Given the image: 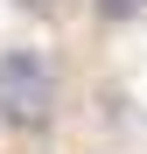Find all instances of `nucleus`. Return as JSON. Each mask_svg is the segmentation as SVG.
I'll return each mask as SVG.
<instances>
[{
    "label": "nucleus",
    "instance_id": "nucleus-2",
    "mask_svg": "<svg viewBox=\"0 0 147 154\" xmlns=\"http://www.w3.org/2000/svg\"><path fill=\"white\" fill-rule=\"evenodd\" d=\"M98 7H105V14H133V0H98Z\"/></svg>",
    "mask_w": 147,
    "mask_h": 154
},
{
    "label": "nucleus",
    "instance_id": "nucleus-1",
    "mask_svg": "<svg viewBox=\"0 0 147 154\" xmlns=\"http://www.w3.org/2000/svg\"><path fill=\"white\" fill-rule=\"evenodd\" d=\"M49 105H56V77H49V56L35 49H7L0 56V119L35 133L49 126Z\"/></svg>",
    "mask_w": 147,
    "mask_h": 154
}]
</instances>
